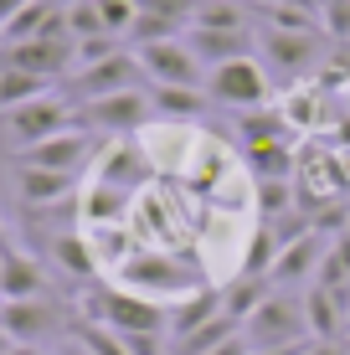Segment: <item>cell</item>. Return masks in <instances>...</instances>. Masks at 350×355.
<instances>
[{"label":"cell","instance_id":"1","mask_svg":"<svg viewBox=\"0 0 350 355\" xmlns=\"http://www.w3.org/2000/svg\"><path fill=\"white\" fill-rule=\"evenodd\" d=\"M114 278L129 293L155 299V304H180V299H191V293H201L211 284L207 268H201V258L170 252V248H134L124 263L114 268Z\"/></svg>","mask_w":350,"mask_h":355},{"label":"cell","instance_id":"2","mask_svg":"<svg viewBox=\"0 0 350 355\" xmlns=\"http://www.w3.org/2000/svg\"><path fill=\"white\" fill-rule=\"evenodd\" d=\"M82 320L108 324L114 335H165L170 340V309L155 299L119 288V284H93L82 288Z\"/></svg>","mask_w":350,"mask_h":355},{"label":"cell","instance_id":"3","mask_svg":"<svg viewBox=\"0 0 350 355\" xmlns=\"http://www.w3.org/2000/svg\"><path fill=\"white\" fill-rule=\"evenodd\" d=\"M150 119H155L150 88H129V93H108V98H93V103H78V129L114 134V139H134V134H144Z\"/></svg>","mask_w":350,"mask_h":355},{"label":"cell","instance_id":"4","mask_svg":"<svg viewBox=\"0 0 350 355\" xmlns=\"http://www.w3.org/2000/svg\"><path fill=\"white\" fill-rule=\"evenodd\" d=\"M243 340H247V350H279V345L315 340L309 335L304 299H294V293H268V299L252 309V320L243 324Z\"/></svg>","mask_w":350,"mask_h":355},{"label":"cell","instance_id":"5","mask_svg":"<svg viewBox=\"0 0 350 355\" xmlns=\"http://www.w3.org/2000/svg\"><path fill=\"white\" fill-rule=\"evenodd\" d=\"M129 88H150V78H144L134 52H114V57H103V62L72 72L62 83V98L78 108V103H93V98H108V93H129Z\"/></svg>","mask_w":350,"mask_h":355},{"label":"cell","instance_id":"6","mask_svg":"<svg viewBox=\"0 0 350 355\" xmlns=\"http://www.w3.org/2000/svg\"><path fill=\"white\" fill-rule=\"evenodd\" d=\"M207 98L232 114H247V108H263L268 103V72H263L258 57H243V62H222L211 67L207 78Z\"/></svg>","mask_w":350,"mask_h":355},{"label":"cell","instance_id":"7","mask_svg":"<svg viewBox=\"0 0 350 355\" xmlns=\"http://www.w3.org/2000/svg\"><path fill=\"white\" fill-rule=\"evenodd\" d=\"M139 67L150 83H160V88H201V57L186 46V36H175V42H144L134 46Z\"/></svg>","mask_w":350,"mask_h":355},{"label":"cell","instance_id":"8","mask_svg":"<svg viewBox=\"0 0 350 355\" xmlns=\"http://www.w3.org/2000/svg\"><path fill=\"white\" fill-rule=\"evenodd\" d=\"M0 329L16 345H42V340L67 335L62 329V309L52 299H21V304H0Z\"/></svg>","mask_w":350,"mask_h":355},{"label":"cell","instance_id":"9","mask_svg":"<svg viewBox=\"0 0 350 355\" xmlns=\"http://www.w3.org/2000/svg\"><path fill=\"white\" fill-rule=\"evenodd\" d=\"M93 160V134L88 129H67L52 134V139L31 144V150L16 155V165H36V170H57V175H78L82 165Z\"/></svg>","mask_w":350,"mask_h":355},{"label":"cell","instance_id":"10","mask_svg":"<svg viewBox=\"0 0 350 355\" xmlns=\"http://www.w3.org/2000/svg\"><path fill=\"white\" fill-rule=\"evenodd\" d=\"M93 180L139 196V191L155 180V165H150V155H144V144L119 139V144H108V150H98V175H93Z\"/></svg>","mask_w":350,"mask_h":355},{"label":"cell","instance_id":"11","mask_svg":"<svg viewBox=\"0 0 350 355\" xmlns=\"http://www.w3.org/2000/svg\"><path fill=\"white\" fill-rule=\"evenodd\" d=\"M324 252H330V242H324V232L320 227H309V232H299V237H288L283 242V252H279V263H273V278L268 284H304V278H315L320 273V263H324Z\"/></svg>","mask_w":350,"mask_h":355},{"label":"cell","instance_id":"12","mask_svg":"<svg viewBox=\"0 0 350 355\" xmlns=\"http://www.w3.org/2000/svg\"><path fill=\"white\" fill-rule=\"evenodd\" d=\"M21 299H46V268L10 242V248H0V304Z\"/></svg>","mask_w":350,"mask_h":355},{"label":"cell","instance_id":"13","mask_svg":"<svg viewBox=\"0 0 350 355\" xmlns=\"http://www.w3.org/2000/svg\"><path fill=\"white\" fill-rule=\"evenodd\" d=\"M186 46L201 57V67H222V62H243L258 52V36L252 31H216V26H191Z\"/></svg>","mask_w":350,"mask_h":355},{"label":"cell","instance_id":"14","mask_svg":"<svg viewBox=\"0 0 350 355\" xmlns=\"http://www.w3.org/2000/svg\"><path fill=\"white\" fill-rule=\"evenodd\" d=\"M320 46H324V31H268V36H258L263 62L279 67V72L309 67V62L320 57Z\"/></svg>","mask_w":350,"mask_h":355},{"label":"cell","instance_id":"15","mask_svg":"<svg viewBox=\"0 0 350 355\" xmlns=\"http://www.w3.org/2000/svg\"><path fill=\"white\" fill-rule=\"evenodd\" d=\"M10 165H16V160H10ZM10 186H16L21 206H57V201H72V191H78V175H57V170L16 165V170H10Z\"/></svg>","mask_w":350,"mask_h":355},{"label":"cell","instance_id":"16","mask_svg":"<svg viewBox=\"0 0 350 355\" xmlns=\"http://www.w3.org/2000/svg\"><path fill=\"white\" fill-rule=\"evenodd\" d=\"M304 314H309V335H315V340H345L350 299H340L335 288L309 284V288H304Z\"/></svg>","mask_w":350,"mask_h":355},{"label":"cell","instance_id":"17","mask_svg":"<svg viewBox=\"0 0 350 355\" xmlns=\"http://www.w3.org/2000/svg\"><path fill=\"white\" fill-rule=\"evenodd\" d=\"M46 258L62 268L67 278H98V258H93L88 232H72V227L52 232V237H46Z\"/></svg>","mask_w":350,"mask_h":355},{"label":"cell","instance_id":"18","mask_svg":"<svg viewBox=\"0 0 350 355\" xmlns=\"http://www.w3.org/2000/svg\"><path fill=\"white\" fill-rule=\"evenodd\" d=\"M279 252H283V237H279V227H252L247 232V248H243V258H237V273L232 278H273V263H279Z\"/></svg>","mask_w":350,"mask_h":355},{"label":"cell","instance_id":"19","mask_svg":"<svg viewBox=\"0 0 350 355\" xmlns=\"http://www.w3.org/2000/svg\"><path fill=\"white\" fill-rule=\"evenodd\" d=\"M150 98H155L160 124H191V119L207 114V93L201 88H160V83H150Z\"/></svg>","mask_w":350,"mask_h":355},{"label":"cell","instance_id":"20","mask_svg":"<svg viewBox=\"0 0 350 355\" xmlns=\"http://www.w3.org/2000/svg\"><path fill=\"white\" fill-rule=\"evenodd\" d=\"M216 314H222V288L207 284L201 293H191V299H180L175 309H170V340L191 335V329H201L207 320H216Z\"/></svg>","mask_w":350,"mask_h":355},{"label":"cell","instance_id":"21","mask_svg":"<svg viewBox=\"0 0 350 355\" xmlns=\"http://www.w3.org/2000/svg\"><path fill=\"white\" fill-rule=\"evenodd\" d=\"M243 335V324L232 320V314H216V320H207L201 329H191V335H180L170 355H211V350H222L227 340H237Z\"/></svg>","mask_w":350,"mask_h":355},{"label":"cell","instance_id":"22","mask_svg":"<svg viewBox=\"0 0 350 355\" xmlns=\"http://www.w3.org/2000/svg\"><path fill=\"white\" fill-rule=\"evenodd\" d=\"M268 293H273L268 278H232V284H222V314H232L237 324H247L252 309H258Z\"/></svg>","mask_w":350,"mask_h":355},{"label":"cell","instance_id":"23","mask_svg":"<svg viewBox=\"0 0 350 355\" xmlns=\"http://www.w3.org/2000/svg\"><path fill=\"white\" fill-rule=\"evenodd\" d=\"M237 139H243V150H252V144H273V139H288L283 108H279V114H268V108H247V114H237Z\"/></svg>","mask_w":350,"mask_h":355},{"label":"cell","instance_id":"24","mask_svg":"<svg viewBox=\"0 0 350 355\" xmlns=\"http://www.w3.org/2000/svg\"><path fill=\"white\" fill-rule=\"evenodd\" d=\"M247 165H252V180H288L294 175V150H288V139H273V144H252Z\"/></svg>","mask_w":350,"mask_h":355},{"label":"cell","instance_id":"25","mask_svg":"<svg viewBox=\"0 0 350 355\" xmlns=\"http://www.w3.org/2000/svg\"><path fill=\"white\" fill-rule=\"evenodd\" d=\"M67 335L78 340V345L88 350V355H129L124 335H114L108 324H93V320H82V314H78V320L67 324Z\"/></svg>","mask_w":350,"mask_h":355},{"label":"cell","instance_id":"26","mask_svg":"<svg viewBox=\"0 0 350 355\" xmlns=\"http://www.w3.org/2000/svg\"><path fill=\"white\" fill-rule=\"evenodd\" d=\"M62 16H67L72 42H88V36H114V31H108V21H103V6H98V0H67Z\"/></svg>","mask_w":350,"mask_h":355},{"label":"cell","instance_id":"27","mask_svg":"<svg viewBox=\"0 0 350 355\" xmlns=\"http://www.w3.org/2000/svg\"><path fill=\"white\" fill-rule=\"evenodd\" d=\"M191 26H216V31H247V10L243 0H201Z\"/></svg>","mask_w":350,"mask_h":355},{"label":"cell","instance_id":"28","mask_svg":"<svg viewBox=\"0 0 350 355\" xmlns=\"http://www.w3.org/2000/svg\"><path fill=\"white\" fill-rule=\"evenodd\" d=\"M263 21H268L273 31H324V21L315 16V10L283 6V0H268V6H263Z\"/></svg>","mask_w":350,"mask_h":355},{"label":"cell","instance_id":"29","mask_svg":"<svg viewBox=\"0 0 350 355\" xmlns=\"http://www.w3.org/2000/svg\"><path fill=\"white\" fill-rule=\"evenodd\" d=\"M294 206V186L288 180H258V211L263 216H283Z\"/></svg>","mask_w":350,"mask_h":355},{"label":"cell","instance_id":"30","mask_svg":"<svg viewBox=\"0 0 350 355\" xmlns=\"http://www.w3.org/2000/svg\"><path fill=\"white\" fill-rule=\"evenodd\" d=\"M320 21H324V36H335V42H350V0H324Z\"/></svg>","mask_w":350,"mask_h":355},{"label":"cell","instance_id":"31","mask_svg":"<svg viewBox=\"0 0 350 355\" xmlns=\"http://www.w3.org/2000/svg\"><path fill=\"white\" fill-rule=\"evenodd\" d=\"M304 355H350V345H345V340H309Z\"/></svg>","mask_w":350,"mask_h":355},{"label":"cell","instance_id":"32","mask_svg":"<svg viewBox=\"0 0 350 355\" xmlns=\"http://www.w3.org/2000/svg\"><path fill=\"white\" fill-rule=\"evenodd\" d=\"M26 6H31V0H0V31H6L10 21H16L21 10H26Z\"/></svg>","mask_w":350,"mask_h":355},{"label":"cell","instance_id":"33","mask_svg":"<svg viewBox=\"0 0 350 355\" xmlns=\"http://www.w3.org/2000/svg\"><path fill=\"white\" fill-rule=\"evenodd\" d=\"M57 355H88V350H82V345H78L72 335H62V345H57Z\"/></svg>","mask_w":350,"mask_h":355},{"label":"cell","instance_id":"34","mask_svg":"<svg viewBox=\"0 0 350 355\" xmlns=\"http://www.w3.org/2000/svg\"><path fill=\"white\" fill-rule=\"evenodd\" d=\"M6 355H46V350H42V345H10Z\"/></svg>","mask_w":350,"mask_h":355},{"label":"cell","instance_id":"35","mask_svg":"<svg viewBox=\"0 0 350 355\" xmlns=\"http://www.w3.org/2000/svg\"><path fill=\"white\" fill-rule=\"evenodd\" d=\"M10 345H16V340H10V335H6V329H0V355H6Z\"/></svg>","mask_w":350,"mask_h":355},{"label":"cell","instance_id":"36","mask_svg":"<svg viewBox=\"0 0 350 355\" xmlns=\"http://www.w3.org/2000/svg\"><path fill=\"white\" fill-rule=\"evenodd\" d=\"M0 248H10V232H6V222H0Z\"/></svg>","mask_w":350,"mask_h":355},{"label":"cell","instance_id":"37","mask_svg":"<svg viewBox=\"0 0 350 355\" xmlns=\"http://www.w3.org/2000/svg\"><path fill=\"white\" fill-rule=\"evenodd\" d=\"M345 340H350V314H345Z\"/></svg>","mask_w":350,"mask_h":355},{"label":"cell","instance_id":"38","mask_svg":"<svg viewBox=\"0 0 350 355\" xmlns=\"http://www.w3.org/2000/svg\"><path fill=\"white\" fill-rule=\"evenodd\" d=\"M345 345H350V340H345Z\"/></svg>","mask_w":350,"mask_h":355}]
</instances>
